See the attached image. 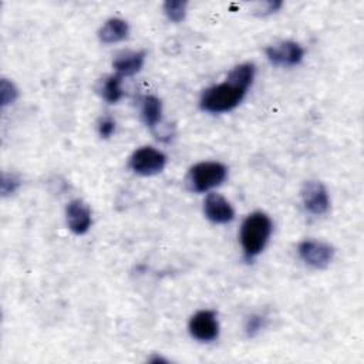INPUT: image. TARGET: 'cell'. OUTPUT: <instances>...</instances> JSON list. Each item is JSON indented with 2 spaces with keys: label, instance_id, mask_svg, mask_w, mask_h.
Wrapping results in <instances>:
<instances>
[{
  "label": "cell",
  "instance_id": "4",
  "mask_svg": "<svg viewBox=\"0 0 364 364\" xmlns=\"http://www.w3.org/2000/svg\"><path fill=\"white\" fill-rule=\"evenodd\" d=\"M166 155L154 146H141L132 152L128 166L132 172L142 176H152L164 171Z\"/></svg>",
  "mask_w": 364,
  "mask_h": 364
},
{
  "label": "cell",
  "instance_id": "17",
  "mask_svg": "<svg viewBox=\"0 0 364 364\" xmlns=\"http://www.w3.org/2000/svg\"><path fill=\"white\" fill-rule=\"evenodd\" d=\"M0 92H1V105L6 107L9 104H13L18 97V90L14 85V82L9 81L7 78H3L0 82Z\"/></svg>",
  "mask_w": 364,
  "mask_h": 364
},
{
  "label": "cell",
  "instance_id": "2",
  "mask_svg": "<svg viewBox=\"0 0 364 364\" xmlns=\"http://www.w3.org/2000/svg\"><path fill=\"white\" fill-rule=\"evenodd\" d=\"M273 232V222L264 212H253L240 226V245L246 262L253 260L266 247Z\"/></svg>",
  "mask_w": 364,
  "mask_h": 364
},
{
  "label": "cell",
  "instance_id": "19",
  "mask_svg": "<svg viewBox=\"0 0 364 364\" xmlns=\"http://www.w3.org/2000/svg\"><path fill=\"white\" fill-rule=\"evenodd\" d=\"M98 134L101 138H109L115 131V121L111 117H104L98 121Z\"/></svg>",
  "mask_w": 364,
  "mask_h": 364
},
{
  "label": "cell",
  "instance_id": "6",
  "mask_svg": "<svg viewBox=\"0 0 364 364\" xmlns=\"http://www.w3.org/2000/svg\"><path fill=\"white\" fill-rule=\"evenodd\" d=\"M189 334L200 341V343H210L219 337V321L218 314L215 310H199L196 311L188 324Z\"/></svg>",
  "mask_w": 364,
  "mask_h": 364
},
{
  "label": "cell",
  "instance_id": "21",
  "mask_svg": "<svg viewBox=\"0 0 364 364\" xmlns=\"http://www.w3.org/2000/svg\"><path fill=\"white\" fill-rule=\"evenodd\" d=\"M148 361H155V363H158V361H166V360H165V358H162V357H158V355H156V357H151Z\"/></svg>",
  "mask_w": 364,
  "mask_h": 364
},
{
  "label": "cell",
  "instance_id": "9",
  "mask_svg": "<svg viewBox=\"0 0 364 364\" xmlns=\"http://www.w3.org/2000/svg\"><path fill=\"white\" fill-rule=\"evenodd\" d=\"M65 219L68 229L75 235H84L90 230L92 218L91 209L82 199H73L67 203Z\"/></svg>",
  "mask_w": 364,
  "mask_h": 364
},
{
  "label": "cell",
  "instance_id": "7",
  "mask_svg": "<svg viewBox=\"0 0 364 364\" xmlns=\"http://www.w3.org/2000/svg\"><path fill=\"white\" fill-rule=\"evenodd\" d=\"M304 209L316 216H321L330 209V198L326 186L318 181H306L300 189Z\"/></svg>",
  "mask_w": 364,
  "mask_h": 364
},
{
  "label": "cell",
  "instance_id": "13",
  "mask_svg": "<svg viewBox=\"0 0 364 364\" xmlns=\"http://www.w3.org/2000/svg\"><path fill=\"white\" fill-rule=\"evenodd\" d=\"M141 119L148 128H155L162 119V102L155 95L141 98Z\"/></svg>",
  "mask_w": 364,
  "mask_h": 364
},
{
  "label": "cell",
  "instance_id": "1",
  "mask_svg": "<svg viewBox=\"0 0 364 364\" xmlns=\"http://www.w3.org/2000/svg\"><path fill=\"white\" fill-rule=\"evenodd\" d=\"M256 74L253 63L236 65L220 84L212 85L200 94L199 107L210 114H223L235 109L252 87Z\"/></svg>",
  "mask_w": 364,
  "mask_h": 364
},
{
  "label": "cell",
  "instance_id": "18",
  "mask_svg": "<svg viewBox=\"0 0 364 364\" xmlns=\"http://www.w3.org/2000/svg\"><path fill=\"white\" fill-rule=\"evenodd\" d=\"M18 186H20V179L16 175H13V173H1L0 188H1V195L3 196L14 193Z\"/></svg>",
  "mask_w": 364,
  "mask_h": 364
},
{
  "label": "cell",
  "instance_id": "12",
  "mask_svg": "<svg viewBox=\"0 0 364 364\" xmlns=\"http://www.w3.org/2000/svg\"><path fill=\"white\" fill-rule=\"evenodd\" d=\"M129 34V26L125 20L112 17L108 18L98 31V38L104 44H114L125 40Z\"/></svg>",
  "mask_w": 364,
  "mask_h": 364
},
{
  "label": "cell",
  "instance_id": "16",
  "mask_svg": "<svg viewBox=\"0 0 364 364\" xmlns=\"http://www.w3.org/2000/svg\"><path fill=\"white\" fill-rule=\"evenodd\" d=\"M267 324V318L262 314H250L246 317L245 320V324H243V330H245V334L252 338L255 336H257Z\"/></svg>",
  "mask_w": 364,
  "mask_h": 364
},
{
  "label": "cell",
  "instance_id": "15",
  "mask_svg": "<svg viewBox=\"0 0 364 364\" xmlns=\"http://www.w3.org/2000/svg\"><path fill=\"white\" fill-rule=\"evenodd\" d=\"M186 6L185 0H168L164 3V13L172 23H181L186 16Z\"/></svg>",
  "mask_w": 364,
  "mask_h": 364
},
{
  "label": "cell",
  "instance_id": "20",
  "mask_svg": "<svg viewBox=\"0 0 364 364\" xmlns=\"http://www.w3.org/2000/svg\"><path fill=\"white\" fill-rule=\"evenodd\" d=\"M282 1H277V0H274V1H266V3H263L262 6H264V9H259L257 11H259V14L260 16H267V14H273V13H276L280 7H282Z\"/></svg>",
  "mask_w": 364,
  "mask_h": 364
},
{
  "label": "cell",
  "instance_id": "3",
  "mask_svg": "<svg viewBox=\"0 0 364 364\" xmlns=\"http://www.w3.org/2000/svg\"><path fill=\"white\" fill-rule=\"evenodd\" d=\"M228 178V168L218 161H205L189 168L186 183L195 193L208 192L222 185Z\"/></svg>",
  "mask_w": 364,
  "mask_h": 364
},
{
  "label": "cell",
  "instance_id": "14",
  "mask_svg": "<svg viewBox=\"0 0 364 364\" xmlns=\"http://www.w3.org/2000/svg\"><path fill=\"white\" fill-rule=\"evenodd\" d=\"M121 84H122V77L121 75H118V74L108 75L101 82V87H100L101 97L108 104L118 102L124 97V91H122V85Z\"/></svg>",
  "mask_w": 364,
  "mask_h": 364
},
{
  "label": "cell",
  "instance_id": "11",
  "mask_svg": "<svg viewBox=\"0 0 364 364\" xmlns=\"http://www.w3.org/2000/svg\"><path fill=\"white\" fill-rule=\"evenodd\" d=\"M146 53L141 51H125L115 57L112 61V67L115 73L121 77H131L139 73L145 64Z\"/></svg>",
  "mask_w": 364,
  "mask_h": 364
},
{
  "label": "cell",
  "instance_id": "8",
  "mask_svg": "<svg viewBox=\"0 0 364 364\" xmlns=\"http://www.w3.org/2000/svg\"><path fill=\"white\" fill-rule=\"evenodd\" d=\"M267 60L276 67L299 65L304 57V48L291 40L267 46L264 48Z\"/></svg>",
  "mask_w": 364,
  "mask_h": 364
},
{
  "label": "cell",
  "instance_id": "10",
  "mask_svg": "<svg viewBox=\"0 0 364 364\" xmlns=\"http://www.w3.org/2000/svg\"><path fill=\"white\" fill-rule=\"evenodd\" d=\"M203 213L212 223H229L235 218V210L229 200L220 193H208L203 200Z\"/></svg>",
  "mask_w": 364,
  "mask_h": 364
},
{
  "label": "cell",
  "instance_id": "5",
  "mask_svg": "<svg viewBox=\"0 0 364 364\" xmlns=\"http://www.w3.org/2000/svg\"><path fill=\"white\" fill-rule=\"evenodd\" d=\"M299 257L310 267L326 269L334 259V247L326 242L306 239L297 246Z\"/></svg>",
  "mask_w": 364,
  "mask_h": 364
}]
</instances>
